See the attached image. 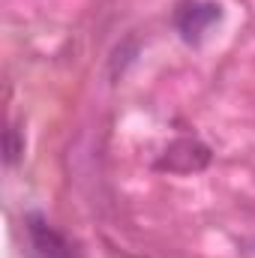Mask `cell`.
<instances>
[{
  "instance_id": "cell-1",
  "label": "cell",
  "mask_w": 255,
  "mask_h": 258,
  "mask_svg": "<svg viewBox=\"0 0 255 258\" xmlns=\"http://www.w3.org/2000/svg\"><path fill=\"white\" fill-rule=\"evenodd\" d=\"M24 234H27L30 258H78V249L72 246V240L60 234L42 213L24 216Z\"/></svg>"
},
{
  "instance_id": "cell-4",
  "label": "cell",
  "mask_w": 255,
  "mask_h": 258,
  "mask_svg": "<svg viewBox=\"0 0 255 258\" xmlns=\"http://www.w3.org/2000/svg\"><path fill=\"white\" fill-rule=\"evenodd\" d=\"M21 153H24V141H18V129L9 126L6 129V165H15Z\"/></svg>"
},
{
  "instance_id": "cell-2",
  "label": "cell",
  "mask_w": 255,
  "mask_h": 258,
  "mask_svg": "<svg viewBox=\"0 0 255 258\" xmlns=\"http://www.w3.org/2000/svg\"><path fill=\"white\" fill-rule=\"evenodd\" d=\"M207 165H210V147L201 144L198 138H174L156 162V168L174 171V174H192Z\"/></svg>"
},
{
  "instance_id": "cell-3",
  "label": "cell",
  "mask_w": 255,
  "mask_h": 258,
  "mask_svg": "<svg viewBox=\"0 0 255 258\" xmlns=\"http://www.w3.org/2000/svg\"><path fill=\"white\" fill-rule=\"evenodd\" d=\"M219 18H222V6H219L216 0H189V3H183V6L177 9L174 24H177L180 36L195 45V42L204 39V33H207Z\"/></svg>"
}]
</instances>
